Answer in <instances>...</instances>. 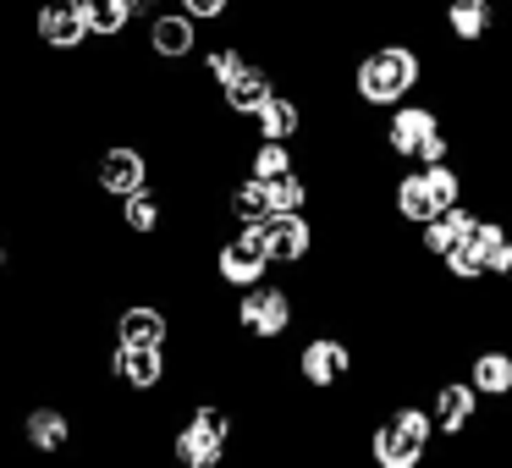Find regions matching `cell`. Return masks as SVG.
<instances>
[{"label":"cell","mask_w":512,"mask_h":468,"mask_svg":"<svg viewBox=\"0 0 512 468\" xmlns=\"http://www.w3.org/2000/svg\"><path fill=\"white\" fill-rule=\"evenodd\" d=\"M435 452V424L424 397H386L375 424L364 430V463L369 468H424Z\"/></svg>","instance_id":"obj_6"},{"label":"cell","mask_w":512,"mask_h":468,"mask_svg":"<svg viewBox=\"0 0 512 468\" xmlns=\"http://www.w3.org/2000/svg\"><path fill=\"white\" fill-rule=\"evenodd\" d=\"M226 325H232V336L248 347V353H276V347H287V336L303 325L298 276H281V270H270L265 281L232 292Z\"/></svg>","instance_id":"obj_3"},{"label":"cell","mask_w":512,"mask_h":468,"mask_svg":"<svg viewBox=\"0 0 512 468\" xmlns=\"http://www.w3.org/2000/svg\"><path fill=\"white\" fill-rule=\"evenodd\" d=\"M276 89H281V72L270 67L265 56H248L243 67H237L232 78L221 83V89H215V105H221V116H232V122L248 127V116H254Z\"/></svg>","instance_id":"obj_19"},{"label":"cell","mask_w":512,"mask_h":468,"mask_svg":"<svg viewBox=\"0 0 512 468\" xmlns=\"http://www.w3.org/2000/svg\"><path fill=\"white\" fill-rule=\"evenodd\" d=\"M463 375L485 397V408H507L512 402V342H474L463 358Z\"/></svg>","instance_id":"obj_20"},{"label":"cell","mask_w":512,"mask_h":468,"mask_svg":"<svg viewBox=\"0 0 512 468\" xmlns=\"http://www.w3.org/2000/svg\"><path fill=\"white\" fill-rule=\"evenodd\" d=\"M380 199H386V221L397 232H413L430 215H441L446 204L468 199V171L463 160H424V166H397L380 182Z\"/></svg>","instance_id":"obj_4"},{"label":"cell","mask_w":512,"mask_h":468,"mask_svg":"<svg viewBox=\"0 0 512 468\" xmlns=\"http://www.w3.org/2000/svg\"><path fill=\"white\" fill-rule=\"evenodd\" d=\"M199 45H204V28L171 0L138 23V50H144L149 67H188L199 56Z\"/></svg>","instance_id":"obj_14"},{"label":"cell","mask_w":512,"mask_h":468,"mask_svg":"<svg viewBox=\"0 0 512 468\" xmlns=\"http://www.w3.org/2000/svg\"><path fill=\"white\" fill-rule=\"evenodd\" d=\"M105 336L111 342H133V347H177L182 325L166 298H116Z\"/></svg>","instance_id":"obj_16"},{"label":"cell","mask_w":512,"mask_h":468,"mask_svg":"<svg viewBox=\"0 0 512 468\" xmlns=\"http://www.w3.org/2000/svg\"><path fill=\"white\" fill-rule=\"evenodd\" d=\"M171 6H182L199 28H215V23H232L237 17V0H171Z\"/></svg>","instance_id":"obj_22"},{"label":"cell","mask_w":512,"mask_h":468,"mask_svg":"<svg viewBox=\"0 0 512 468\" xmlns=\"http://www.w3.org/2000/svg\"><path fill=\"white\" fill-rule=\"evenodd\" d=\"M17 441H23V452L45 457V463L50 457H67L72 446H78V413L61 397L23 402V413H17Z\"/></svg>","instance_id":"obj_17"},{"label":"cell","mask_w":512,"mask_h":468,"mask_svg":"<svg viewBox=\"0 0 512 468\" xmlns=\"http://www.w3.org/2000/svg\"><path fill=\"white\" fill-rule=\"evenodd\" d=\"M28 45L50 61H78L94 50L89 23H83V6L78 0H28Z\"/></svg>","instance_id":"obj_12"},{"label":"cell","mask_w":512,"mask_h":468,"mask_svg":"<svg viewBox=\"0 0 512 468\" xmlns=\"http://www.w3.org/2000/svg\"><path fill=\"white\" fill-rule=\"evenodd\" d=\"M485 287H501L512 298V232H507V243H501V254H496V270H490V281Z\"/></svg>","instance_id":"obj_24"},{"label":"cell","mask_w":512,"mask_h":468,"mask_svg":"<svg viewBox=\"0 0 512 468\" xmlns=\"http://www.w3.org/2000/svg\"><path fill=\"white\" fill-rule=\"evenodd\" d=\"M78 6H83V23H89L94 45H122V39H133L138 23L122 0H78Z\"/></svg>","instance_id":"obj_21"},{"label":"cell","mask_w":512,"mask_h":468,"mask_svg":"<svg viewBox=\"0 0 512 468\" xmlns=\"http://www.w3.org/2000/svg\"><path fill=\"white\" fill-rule=\"evenodd\" d=\"M248 133H254V138H276V144H303V138L314 133V105L303 100V89L281 83V89L270 94L254 116H248Z\"/></svg>","instance_id":"obj_18"},{"label":"cell","mask_w":512,"mask_h":468,"mask_svg":"<svg viewBox=\"0 0 512 468\" xmlns=\"http://www.w3.org/2000/svg\"><path fill=\"white\" fill-rule=\"evenodd\" d=\"M243 446V408L221 391H188L182 419L166 430V463L171 468H232Z\"/></svg>","instance_id":"obj_2"},{"label":"cell","mask_w":512,"mask_h":468,"mask_svg":"<svg viewBox=\"0 0 512 468\" xmlns=\"http://www.w3.org/2000/svg\"><path fill=\"white\" fill-rule=\"evenodd\" d=\"M507 232H512V215H507V210H479V204H474V221H468L463 237H457V243L441 254L446 287H457V292L485 287L490 270H496L501 243H507Z\"/></svg>","instance_id":"obj_9"},{"label":"cell","mask_w":512,"mask_h":468,"mask_svg":"<svg viewBox=\"0 0 512 468\" xmlns=\"http://www.w3.org/2000/svg\"><path fill=\"white\" fill-rule=\"evenodd\" d=\"M424 408H430L441 446H468L479 435V419H485V397L468 386V375H446V369L424 380Z\"/></svg>","instance_id":"obj_11"},{"label":"cell","mask_w":512,"mask_h":468,"mask_svg":"<svg viewBox=\"0 0 512 468\" xmlns=\"http://www.w3.org/2000/svg\"><path fill=\"white\" fill-rule=\"evenodd\" d=\"M100 380L127 402H160L177 380V353L171 347H133V342H100Z\"/></svg>","instance_id":"obj_8"},{"label":"cell","mask_w":512,"mask_h":468,"mask_svg":"<svg viewBox=\"0 0 512 468\" xmlns=\"http://www.w3.org/2000/svg\"><path fill=\"white\" fill-rule=\"evenodd\" d=\"M424 83H430V50H424L413 34L397 28V34H375L369 45L353 50L342 94L364 116H386L391 105L424 94Z\"/></svg>","instance_id":"obj_1"},{"label":"cell","mask_w":512,"mask_h":468,"mask_svg":"<svg viewBox=\"0 0 512 468\" xmlns=\"http://www.w3.org/2000/svg\"><path fill=\"white\" fill-rule=\"evenodd\" d=\"M127 12H133V23H144L149 12H160V6H166V0H122Z\"/></svg>","instance_id":"obj_25"},{"label":"cell","mask_w":512,"mask_h":468,"mask_svg":"<svg viewBox=\"0 0 512 468\" xmlns=\"http://www.w3.org/2000/svg\"><path fill=\"white\" fill-rule=\"evenodd\" d=\"M358 369H364V347L347 342V331L336 325H320L292 347V380L303 397H342L358 380Z\"/></svg>","instance_id":"obj_7"},{"label":"cell","mask_w":512,"mask_h":468,"mask_svg":"<svg viewBox=\"0 0 512 468\" xmlns=\"http://www.w3.org/2000/svg\"><path fill=\"white\" fill-rule=\"evenodd\" d=\"M375 144H380V155L397 160V166H424V160H452L457 155V138H452V122H446L441 100H424V94H413V100L391 105V111L380 116Z\"/></svg>","instance_id":"obj_5"},{"label":"cell","mask_w":512,"mask_h":468,"mask_svg":"<svg viewBox=\"0 0 512 468\" xmlns=\"http://www.w3.org/2000/svg\"><path fill=\"white\" fill-rule=\"evenodd\" d=\"M204 270H210V287L215 292H243L254 287V281L270 276V259L259 243H248L243 232H210V243H204Z\"/></svg>","instance_id":"obj_15"},{"label":"cell","mask_w":512,"mask_h":468,"mask_svg":"<svg viewBox=\"0 0 512 468\" xmlns=\"http://www.w3.org/2000/svg\"><path fill=\"white\" fill-rule=\"evenodd\" d=\"M237 232L265 248L270 270H281V276H303L320 259V215L314 210H276L254 226H237Z\"/></svg>","instance_id":"obj_10"},{"label":"cell","mask_w":512,"mask_h":468,"mask_svg":"<svg viewBox=\"0 0 512 468\" xmlns=\"http://www.w3.org/2000/svg\"><path fill=\"white\" fill-rule=\"evenodd\" d=\"M501 0H435L430 6V23L435 39L452 50H490L501 39Z\"/></svg>","instance_id":"obj_13"},{"label":"cell","mask_w":512,"mask_h":468,"mask_svg":"<svg viewBox=\"0 0 512 468\" xmlns=\"http://www.w3.org/2000/svg\"><path fill=\"white\" fill-rule=\"evenodd\" d=\"M17 270H23V237L12 221H0V281H17Z\"/></svg>","instance_id":"obj_23"}]
</instances>
